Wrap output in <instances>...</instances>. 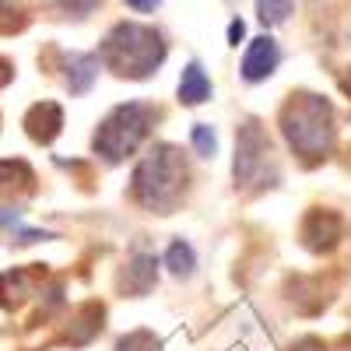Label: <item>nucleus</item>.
I'll return each mask as SVG.
<instances>
[{"label": "nucleus", "instance_id": "obj_1", "mask_svg": "<svg viewBox=\"0 0 351 351\" xmlns=\"http://www.w3.org/2000/svg\"><path fill=\"white\" fill-rule=\"evenodd\" d=\"M106 64L116 74H127V77H148L162 60H165V43L155 28H144V25H116L112 32L106 36L102 46Z\"/></svg>", "mask_w": 351, "mask_h": 351}, {"label": "nucleus", "instance_id": "obj_2", "mask_svg": "<svg viewBox=\"0 0 351 351\" xmlns=\"http://www.w3.org/2000/svg\"><path fill=\"white\" fill-rule=\"evenodd\" d=\"M285 134L291 141V148H299L302 155H324L334 141L330 106L316 95H302L299 102H291L285 109Z\"/></svg>", "mask_w": 351, "mask_h": 351}, {"label": "nucleus", "instance_id": "obj_3", "mask_svg": "<svg viewBox=\"0 0 351 351\" xmlns=\"http://www.w3.org/2000/svg\"><path fill=\"white\" fill-rule=\"evenodd\" d=\"M152 106H141V102H130V106H120L109 120L102 123V130L95 134V148L106 155V158H123L130 155L141 137L148 134V123H152Z\"/></svg>", "mask_w": 351, "mask_h": 351}, {"label": "nucleus", "instance_id": "obj_4", "mask_svg": "<svg viewBox=\"0 0 351 351\" xmlns=\"http://www.w3.org/2000/svg\"><path fill=\"white\" fill-rule=\"evenodd\" d=\"M172 155L176 152H169V148H162L158 155H148L141 162L137 176H134V190H137V197L148 204V208H162V204L176 200L180 183L186 180V169Z\"/></svg>", "mask_w": 351, "mask_h": 351}, {"label": "nucleus", "instance_id": "obj_5", "mask_svg": "<svg viewBox=\"0 0 351 351\" xmlns=\"http://www.w3.org/2000/svg\"><path fill=\"white\" fill-rule=\"evenodd\" d=\"M278 60H281L278 43L267 39V36H260V39H253V46H250L246 56H243V77H246V81H263V77H271L274 67H278Z\"/></svg>", "mask_w": 351, "mask_h": 351}, {"label": "nucleus", "instance_id": "obj_6", "mask_svg": "<svg viewBox=\"0 0 351 351\" xmlns=\"http://www.w3.org/2000/svg\"><path fill=\"white\" fill-rule=\"evenodd\" d=\"M260 158H263V137H260V130H253V127H246L243 130V137H239V158H236V180H250L253 176V169L260 165Z\"/></svg>", "mask_w": 351, "mask_h": 351}, {"label": "nucleus", "instance_id": "obj_7", "mask_svg": "<svg viewBox=\"0 0 351 351\" xmlns=\"http://www.w3.org/2000/svg\"><path fill=\"white\" fill-rule=\"evenodd\" d=\"M208 95H211V81H208V74H204L200 64H190V67L183 71V77H180V102H186V106H200Z\"/></svg>", "mask_w": 351, "mask_h": 351}, {"label": "nucleus", "instance_id": "obj_8", "mask_svg": "<svg viewBox=\"0 0 351 351\" xmlns=\"http://www.w3.org/2000/svg\"><path fill=\"white\" fill-rule=\"evenodd\" d=\"M95 74H99V60H95V56L74 53L71 60H67V84H71L74 95L88 92V88H92V81H95Z\"/></svg>", "mask_w": 351, "mask_h": 351}, {"label": "nucleus", "instance_id": "obj_9", "mask_svg": "<svg viewBox=\"0 0 351 351\" xmlns=\"http://www.w3.org/2000/svg\"><path fill=\"white\" fill-rule=\"evenodd\" d=\"M165 263H169L176 274H190L193 271V250L186 243H172L169 253H165Z\"/></svg>", "mask_w": 351, "mask_h": 351}, {"label": "nucleus", "instance_id": "obj_10", "mask_svg": "<svg viewBox=\"0 0 351 351\" xmlns=\"http://www.w3.org/2000/svg\"><path fill=\"white\" fill-rule=\"evenodd\" d=\"M256 11H260V21L281 25L291 11V0H256Z\"/></svg>", "mask_w": 351, "mask_h": 351}, {"label": "nucleus", "instance_id": "obj_11", "mask_svg": "<svg viewBox=\"0 0 351 351\" xmlns=\"http://www.w3.org/2000/svg\"><path fill=\"white\" fill-rule=\"evenodd\" d=\"M215 144H218V141H215V130H211L208 123H197V127H193V148H197L204 158L215 155Z\"/></svg>", "mask_w": 351, "mask_h": 351}, {"label": "nucleus", "instance_id": "obj_12", "mask_svg": "<svg viewBox=\"0 0 351 351\" xmlns=\"http://www.w3.org/2000/svg\"><path fill=\"white\" fill-rule=\"evenodd\" d=\"M127 4H130L134 11H155V8L162 4V0H127Z\"/></svg>", "mask_w": 351, "mask_h": 351}, {"label": "nucleus", "instance_id": "obj_13", "mask_svg": "<svg viewBox=\"0 0 351 351\" xmlns=\"http://www.w3.org/2000/svg\"><path fill=\"white\" fill-rule=\"evenodd\" d=\"M228 36H232V43L239 46V39H243V21H236V25H232V28H228Z\"/></svg>", "mask_w": 351, "mask_h": 351}]
</instances>
